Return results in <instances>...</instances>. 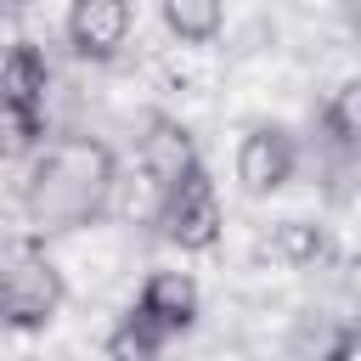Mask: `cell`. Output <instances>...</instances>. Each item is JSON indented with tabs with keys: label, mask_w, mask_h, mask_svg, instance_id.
<instances>
[{
	"label": "cell",
	"mask_w": 361,
	"mask_h": 361,
	"mask_svg": "<svg viewBox=\"0 0 361 361\" xmlns=\"http://www.w3.org/2000/svg\"><path fill=\"white\" fill-rule=\"evenodd\" d=\"M118 186V152L96 135H56L28 152L23 175V220L28 237H68L79 226H96Z\"/></svg>",
	"instance_id": "cell-1"
},
{
	"label": "cell",
	"mask_w": 361,
	"mask_h": 361,
	"mask_svg": "<svg viewBox=\"0 0 361 361\" xmlns=\"http://www.w3.org/2000/svg\"><path fill=\"white\" fill-rule=\"evenodd\" d=\"M68 305V282L39 237H23L0 254V327L45 333Z\"/></svg>",
	"instance_id": "cell-2"
},
{
	"label": "cell",
	"mask_w": 361,
	"mask_h": 361,
	"mask_svg": "<svg viewBox=\"0 0 361 361\" xmlns=\"http://www.w3.org/2000/svg\"><path fill=\"white\" fill-rule=\"evenodd\" d=\"M220 231H226V214H220V192L203 164L158 192V237L175 243L180 254H209Z\"/></svg>",
	"instance_id": "cell-3"
},
{
	"label": "cell",
	"mask_w": 361,
	"mask_h": 361,
	"mask_svg": "<svg viewBox=\"0 0 361 361\" xmlns=\"http://www.w3.org/2000/svg\"><path fill=\"white\" fill-rule=\"evenodd\" d=\"M299 175V135L276 118H259L237 141V186L248 197H271Z\"/></svg>",
	"instance_id": "cell-4"
},
{
	"label": "cell",
	"mask_w": 361,
	"mask_h": 361,
	"mask_svg": "<svg viewBox=\"0 0 361 361\" xmlns=\"http://www.w3.org/2000/svg\"><path fill=\"white\" fill-rule=\"evenodd\" d=\"M130 28H135V0H73L62 23L68 51L79 62H113L130 45Z\"/></svg>",
	"instance_id": "cell-5"
},
{
	"label": "cell",
	"mask_w": 361,
	"mask_h": 361,
	"mask_svg": "<svg viewBox=\"0 0 361 361\" xmlns=\"http://www.w3.org/2000/svg\"><path fill=\"white\" fill-rule=\"evenodd\" d=\"M135 310H141L164 338H180V333L197 327L203 293H197V282H192L186 271H147L141 288H135Z\"/></svg>",
	"instance_id": "cell-6"
},
{
	"label": "cell",
	"mask_w": 361,
	"mask_h": 361,
	"mask_svg": "<svg viewBox=\"0 0 361 361\" xmlns=\"http://www.w3.org/2000/svg\"><path fill=\"white\" fill-rule=\"evenodd\" d=\"M203 158H197V135L180 124V118H169V113H152L147 118V135H141V169H147V180L164 192V186H175L180 175H192Z\"/></svg>",
	"instance_id": "cell-7"
},
{
	"label": "cell",
	"mask_w": 361,
	"mask_h": 361,
	"mask_svg": "<svg viewBox=\"0 0 361 361\" xmlns=\"http://www.w3.org/2000/svg\"><path fill=\"white\" fill-rule=\"evenodd\" d=\"M355 350H361V322H355V316L310 310V316L293 327V355H299V361H350Z\"/></svg>",
	"instance_id": "cell-8"
},
{
	"label": "cell",
	"mask_w": 361,
	"mask_h": 361,
	"mask_svg": "<svg viewBox=\"0 0 361 361\" xmlns=\"http://www.w3.org/2000/svg\"><path fill=\"white\" fill-rule=\"evenodd\" d=\"M0 90L45 113V90H51V62H45V51L28 45V39L6 45V51H0Z\"/></svg>",
	"instance_id": "cell-9"
},
{
	"label": "cell",
	"mask_w": 361,
	"mask_h": 361,
	"mask_svg": "<svg viewBox=\"0 0 361 361\" xmlns=\"http://www.w3.org/2000/svg\"><path fill=\"white\" fill-rule=\"evenodd\" d=\"M265 254L293 265V271H310L333 254V237H327V226H310V220H276L265 237Z\"/></svg>",
	"instance_id": "cell-10"
},
{
	"label": "cell",
	"mask_w": 361,
	"mask_h": 361,
	"mask_svg": "<svg viewBox=\"0 0 361 361\" xmlns=\"http://www.w3.org/2000/svg\"><path fill=\"white\" fill-rule=\"evenodd\" d=\"M164 350H169V338L130 305L113 327H107V338H102V355L107 361H164Z\"/></svg>",
	"instance_id": "cell-11"
},
{
	"label": "cell",
	"mask_w": 361,
	"mask_h": 361,
	"mask_svg": "<svg viewBox=\"0 0 361 361\" xmlns=\"http://www.w3.org/2000/svg\"><path fill=\"white\" fill-rule=\"evenodd\" d=\"M158 17L180 45H209L226 28V0H158Z\"/></svg>",
	"instance_id": "cell-12"
},
{
	"label": "cell",
	"mask_w": 361,
	"mask_h": 361,
	"mask_svg": "<svg viewBox=\"0 0 361 361\" xmlns=\"http://www.w3.org/2000/svg\"><path fill=\"white\" fill-rule=\"evenodd\" d=\"M39 135H45V113L0 90V158H23V152H34Z\"/></svg>",
	"instance_id": "cell-13"
},
{
	"label": "cell",
	"mask_w": 361,
	"mask_h": 361,
	"mask_svg": "<svg viewBox=\"0 0 361 361\" xmlns=\"http://www.w3.org/2000/svg\"><path fill=\"white\" fill-rule=\"evenodd\" d=\"M322 130H327L338 147H355V152H361V79H344V85L327 96Z\"/></svg>",
	"instance_id": "cell-14"
},
{
	"label": "cell",
	"mask_w": 361,
	"mask_h": 361,
	"mask_svg": "<svg viewBox=\"0 0 361 361\" xmlns=\"http://www.w3.org/2000/svg\"><path fill=\"white\" fill-rule=\"evenodd\" d=\"M23 6H28V0H0V17H17Z\"/></svg>",
	"instance_id": "cell-15"
}]
</instances>
